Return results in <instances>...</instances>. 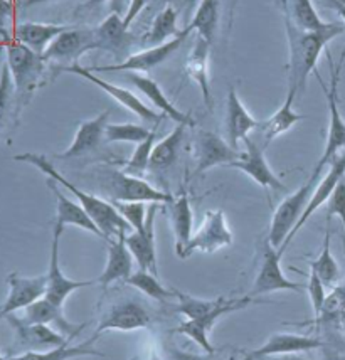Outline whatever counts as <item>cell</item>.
I'll use <instances>...</instances> for the list:
<instances>
[{
	"mask_svg": "<svg viewBox=\"0 0 345 360\" xmlns=\"http://www.w3.org/2000/svg\"><path fill=\"white\" fill-rule=\"evenodd\" d=\"M284 27H287L290 63H288V88L303 91L308 76L317 72V63L322 51L330 41L345 32L344 22H327L318 31H303L291 22L284 11Z\"/></svg>",
	"mask_w": 345,
	"mask_h": 360,
	"instance_id": "cell-1",
	"label": "cell"
},
{
	"mask_svg": "<svg viewBox=\"0 0 345 360\" xmlns=\"http://www.w3.org/2000/svg\"><path fill=\"white\" fill-rule=\"evenodd\" d=\"M14 160L34 165L37 170H41L42 174L47 175V179L54 180L56 184H59V186L71 192V194L77 199V202L83 205L84 211L92 216V219L96 222V226L100 227V231L103 233V236H105L106 241L122 238V236H127L128 233H132L133 231L130 224L123 219L122 214L116 211L113 204L108 202V200H103L100 197L93 194H88V192L81 191L80 187H76L75 184L69 182L64 175L59 174V170L56 169L53 162H51L46 155L25 152V153H19V155H15Z\"/></svg>",
	"mask_w": 345,
	"mask_h": 360,
	"instance_id": "cell-2",
	"label": "cell"
},
{
	"mask_svg": "<svg viewBox=\"0 0 345 360\" xmlns=\"http://www.w3.org/2000/svg\"><path fill=\"white\" fill-rule=\"evenodd\" d=\"M4 36V49H6V64L14 81L15 94L23 105H27L34 91L41 86L46 72V59L42 54L20 44L11 34L0 32Z\"/></svg>",
	"mask_w": 345,
	"mask_h": 360,
	"instance_id": "cell-3",
	"label": "cell"
},
{
	"mask_svg": "<svg viewBox=\"0 0 345 360\" xmlns=\"http://www.w3.org/2000/svg\"><path fill=\"white\" fill-rule=\"evenodd\" d=\"M330 70H332L330 86H325V83L322 81L318 71L315 72V76H317L318 83H320L323 93H325L327 96V105H329V130H327L325 148H323L320 160L317 162L312 175H310V177L317 180L320 179L322 170L325 169L327 165H330L332 160L339 155L340 150H345V120L339 108V81H340V70H342V66L339 64L337 68H334V64H330Z\"/></svg>",
	"mask_w": 345,
	"mask_h": 360,
	"instance_id": "cell-4",
	"label": "cell"
},
{
	"mask_svg": "<svg viewBox=\"0 0 345 360\" xmlns=\"http://www.w3.org/2000/svg\"><path fill=\"white\" fill-rule=\"evenodd\" d=\"M266 303H271L268 300H258L249 297L241 298H227L226 302L222 303L221 307L215 308V310L209 311V314L199 316V319H192V320H185L180 325L172 330V333H179V335L189 337L192 342H196L197 345L204 350L206 354H215V347L211 344V330L214 328L215 321H218L221 316L234 314V311L239 310H246L248 307L251 305H266Z\"/></svg>",
	"mask_w": 345,
	"mask_h": 360,
	"instance_id": "cell-5",
	"label": "cell"
},
{
	"mask_svg": "<svg viewBox=\"0 0 345 360\" xmlns=\"http://www.w3.org/2000/svg\"><path fill=\"white\" fill-rule=\"evenodd\" d=\"M317 182V179L310 177L303 186L296 188V191L288 195L287 199H283L278 207H276L273 217H271L268 233V241L273 244L276 250H280V248L283 246L284 241L288 239V236L291 234L293 227H295L296 222L300 221L301 214H303L305 207H307L310 195H312Z\"/></svg>",
	"mask_w": 345,
	"mask_h": 360,
	"instance_id": "cell-6",
	"label": "cell"
},
{
	"mask_svg": "<svg viewBox=\"0 0 345 360\" xmlns=\"http://www.w3.org/2000/svg\"><path fill=\"white\" fill-rule=\"evenodd\" d=\"M232 244V233L227 226L226 216L221 209L215 211H207L204 214L201 226L197 227L196 233L192 234L191 241L185 244V248L179 252L180 259L191 258L194 252H215L222 248H227Z\"/></svg>",
	"mask_w": 345,
	"mask_h": 360,
	"instance_id": "cell-7",
	"label": "cell"
},
{
	"mask_svg": "<svg viewBox=\"0 0 345 360\" xmlns=\"http://www.w3.org/2000/svg\"><path fill=\"white\" fill-rule=\"evenodd\" d=\"M192 29L185 27L177 34L175 37H172L170 41L163 42L161 46L149 47V49L142 51V53L128 56L123 61L115 63V64H106V66H93L88 68L92 72H111V71H127V72H149L153 68L161 66L170 58L172 54L184 44V41L191 36Z\"/></svg>",
	"mask_w": 345,
	"mask_h": 360,
	"instance_id": "cell-8",
	"label": "cell"
},
{
	"mask_svg": "<svg viewBox=\"0 0 345 360\" xmlns=\"http://www.w3.org/2000/svg\"><path fill=\"white\" fill-rule=\"evenodd\" d=\"M61 72H69V75L80 76V78L89 81V83L94 84V86H98L100 89H103L106 94H110V96L113 98L116 103H120V105L125 106L128 111H132L133 115H137L138 118L144 120V122L161 123L162 118L165 117V115L157 113V111L150 108V106H146V103L142 101L137 94L128 91L127 88H120V86H116V84L110 83V81L100 78V76H96V72H92L88 68L80 66V63L61 68Z\"/></svg>",
	"mask_w": 345,
	"mask_h": 360,
	"instance_id": "cell-9",
	"label": "cell"
},
{
	"mask_svg": "<svg viewBox=\"0 0 345 360\" xmlns=\"http://www.w3.org/2000/svg\"><path fill=\"white\" fill-rule=\"evenodd\" d=\"M275 291H301V285L293 283L284 276L282 268V252L271 244L268 239L263 243L261 266L253 281L249 297L258 298L261 295L275 293Z\"/></svg>",
	"mask_w": 345,
	"mask_h": 360,
	"instance_id": "cell-10",
	"label": "cell"
},
{
	"mask_svg": "<svg viewBox=\"0 0 345 360\" xmlns=\"http://www.w3.org/2000/svg\"><path fill=\"white\" fill-rule=\"evenodd\" d=\"M93 49H98L94 29H77L71 25L51 42L42 56L46 63L64 64V66L68 63V66H71L80 63V58Z\"/></svg>",
	"mask_w": 345,
	"mask_h": 360,
	"instance_id": "cell-11",
	"label": "cell"
},
{
	"mask_svg": "<svg viewBox=\"0 0 345 360\" xmlns=\"http://www.w3.org/2000/svg\"><path fill=\"white\" fill-rule=\"evenodd\" d=\"M66 227L56 224L53 226V239H51V258H49V268H47V288L44 297L53 302L54 305L64 307L66 300L71 297V293H75L76 290L86 288V286H92L96 283V280H86V281H76L68 278L63 273L61 263H59V241H61V236Z\"/></svg>",
	"mask_w": 345,
	"mask_h": 360,
	"instance_id": "cell-12",
	"label": "cell"
},
{
	"mask_svg": "<svg viewBox=\"0 0 345 360\" xmlns=\"http://www.w3.org/2000/svg\"><path fill=\"white\" fill-rule=\"evenodd\" d=\"M110 192L113 199L120 202H149V204H170L175 197L163 192L161 188H155L152 184L137 175L125 172H111L110 175Z\"/></svg>",
	"mask_w": 345,
	"mask_h": 360,
	"instance_id": "cell-13",
	"label": "cell"
},
{
	"mask_svg": "<svg viewBox=\"0 0 345 360\" xmlns=\"http://www.w3.org/2000/svg\"><path fill=\"white\" fill-rule=\"evenodd\" d=\"M8 293L6 302L0 305V319H6L7 315L17 314L19 310H25L36 303L37 300L44 298L47 288V276H24L20 273L7 274Z\"/></svg>",
	"mask_w": 345,
	"mask_h": 360,
	"instance_id": "cell-14",
	"label": "cell"
},
{
	"mask_svg": "<svg viewBox=\"0 0 345 360\" xmlns=\"http://www.w3.org/2000/svg\"><path fill=\"white\" fill-rule=\"evenodd\" d=\"M239 150L232 148L230 141L214 131L201 130L194 140V157H196V175L204 174L214 167L226 165L239 158Z\"/></svg>",
	"mask_w": 345,
	"mask_h": 360,
	"instance_id": "cell-15",
	"label": "cell"
},
{
	"mask_svg": "<svg viewBox=\"0 0 345 360\" xmlns=\"http://www.w3.org/2000/svg\"><path fill=\"white\" fill-rule=\"evenodd\" d=\"M6 320L14 330L17 345L25 349V352H29V350H51L71 342L66 335H63L61 332L49 327V325L31 323V321H25L23 316H17L15 314L7 315Z\"/></svg>",
	"mask_w": 345,
	"mask_h": 360,
	"instance_id": "cell-16",
	"label": "cell"
},
{
	"mask_svg": "<svg viewBox=\"0 0 345 360\" xmlns=\"http://www.w3.org/2000/svg\"><path fill=\"white\" fill-rule=\"evenodd\" d=\"M244 152H241L239 158L236 162H232L230 165L231 169H238L241 172H244L248 177H251L258 186L263 188H270V191L276 192H284L287 191V186L282 182V179L276 175L271 167L266 160L265 153H263V148L256 141L244 139Z\"/></svg>",
	"mask_w": 345,
	"mask_h": 360,
	"instance_id": "cell-17",
	"label": "cell"
},
{
	"mask_svg": "<svg viewBox=\"0 0 345 360\" xmlns=\"http://www.w3.org/2000/svg\"><path fill=\"white\" fill-rule=\"evenodd\" d=\"M344 175H345V153H344V155H337L334 158V160H332V164L329 165V172H327L325 177H323L320 182L315 186L312 195H310L307 207H305L303 214H301L300 221L296 222V226L293 227L291 234L288 236L287 241H284L283 246L278 250L280 252H282V255L284 252V250L290 246L293 238H295V236L300 233L301 227L307 224V221L310 219V217H312L313 214L317 212L323 204L329 202V199L332 197V194H334V191L337 188L339 184L344 180Z\"/></svg>",
	"mask_w": 345,
	"mask_h": 360,
	"instance_id": "cell-18",
	"label": "cell"
},
{
	"mask_svg": "<svg viewBox=\"0 0 345 360\" xmlns=\"http://www.w3.org/2000/svg\"><path fill=\"white\" fill-rule=\"evenodd\" d=\"M158 207L161 204H150L149 212H146V222L145 229L142 233L138 231H132L125 236V243H127L128 250L133 255V259L137 261V264L140 269L150 271L157 276L158 268H157V250H155V216H157Z\"/></svg>",
	"mask_w": 345,
	"mask_h": 360,
	"instance_id": "cell-19",
	"label": "cell"
},
{
	"mask_svg": "<svg viewBox=\"0 0 345 360\" xmlns=\"http://www.w3.org/2000/svg\"><path fill=\"white\" fill-rule=\"evenodd\" d=\"M320 347H323V342L317 337L299 335V333H273L260 349L246 354L244 360H263L268 357H280V355L303 354L320 349Z\"/></svg>",
	"mask_w": 345,
	"mask_h": 360,
	"instance_id": "cell-20",
	"label": "cell"
},
{
	"mask_svg": "<svg viewBox=\"0 0 345 360\" xmlns=\"http://www.w3.org/2000/svg\"><path fill=\"white\" fill-rule=\"evenodd\" d=\"M150 323H152V319L144 305H140L138 302H122L106 311L94 333L100 335V333L111 332V330L133 332V330L149 328Z\"/></svg>",
	"mask_w": 345,
	"mask_h": 360,
	"instance_id": "cell-21",
	"label": "cell"
},
{
	"mask_svg": "<svg viewBox=\"0 0 345 360\" xmlns=\"http://www.w3.org/2000/svg\"><path fill=\"white\" fill-rule=\"evenodd\" d=\"M110 110L103 111L92 120H86L77 127L75 139H73L71 145L64 150L63 153H58L56 158L61 160H71V158H80L92 153L93 150L100 147L101 140L105 139V130L108 127V118H110Z\"/></svg>",
	"mask_w": 345,
	"mask_h": 360,
	"instance_id": "cell-22",
	"label": "cell"
},
{
	"mask_svg": "<svg viewBox=\"0 0 345 360\" xmlns=\"http://www.w3.org/2000/svg\"><path fill=\"white\" fill-rule=\"evenodd\" d=\"M261 125V122H258L256 118L246 110V106L238 96L234 86H230L226 98V134L227 141L232 148L238 150L241 141L248 139L249 134L253 130H258Z\"/></svg>",
	"mask_w": 345,
	"mask_h": 360,
	"instance_id": "cell-23",
	"label": "cell"
},
{
	"mask_svg": "<svg viewBox=\"0 0 345 360\" xmlns=\"http://www.w3.org/2000/svg\"><path fill=\"white\" fill-rule=\"evenodd\" d=\"M94 36H96L98 49L110 53L116 59V63H120V59L125 58V54L130 51L133 44V37L128 34V29L123 25V17H120L116 12H111L94 29Z\"/></svg>",
	"mask_w": 345,
	"mask_h": 360,
	"instance_id": "cell-24",
	"label": "cell"
},
{
	"mask_svg": "<svg viewBox=\"0 0 345 360\" xmlns=\"http://www.w3.org/2000/svg\"><path fill=\"white\" fill-rule=\"evenodd\" d=\"M47 186H49L51 192L56 197V224L66 227V226H76L80 229L93 233L98 238L105 239V236L100 231V227L96 226V222L92 219L88 212L84 211V207L80 202H75L69 197H66L59 191V184H56L54 180L47 179Z\"/></svg>",
	"mask_w": 345,
	"mask_h": 360,
	"instance_id": "cell-25",
	"label": "cell"
},
{
	"mask_svg": "<svg viewBox=\"0 0 345 360\" xmlns=\"http://www.w3.org/2000/svg\"><path fill=\"white\" fill-rule=\"evenodd\" d=\"M23 319L25 321H31V323L49 325V327L59 330V332H61L63 335H66L69 340H73V338L80 335V333L86 328V325H88L71 323V321L64 316L63 307L54 305V303L49 302L46 297L37 300V302L32 303L31 307L25 308Z\"/></svg>",
	"mask_w": 345,
	"mask_h": 360,
	"instance_id": "cell-26",
	"label": "cell"
},
{
	"mask_svg": "<svg viewBox=\"0 0 345 360\" xmlns=\"http://www.w3.org/2000/svg\"><path fill=\"white\" fill-rule=\"evenodd\" d=\"M128 81H130L133 86L144 94V96H146V100L152 103L155 108L161 110L162 115L174 120L177 125H185L189 128L196 127V122H194L191 115L184 113V111L177 108L174 103L165 96V93H163V89L161 86H158L157 81H153L145 75H138V72H130V75H128Z\"/></svg>",
	"mask_w": 345,
	"mask_h": 360,
	"instance_id": "cell-27",
	"label": "cell"
},
{
	"mask_svg": "<svg viewBox=\"0 0 345 360\" xmlns=\"http://www.w3.org/2000/svg\"><path fill=\"white\" fill-rule=\"evenodd\" d=\"M209 42L197 36L191 53H189L187 59H185L184 71L197 84V88L201 89L202 101L206 103L207 108L213 110V89H211L209 79Z\"/></svg>",
	"mask_w": 345,
	"mask_h": 360,
	"instance_id": "cell-28",
	"label": "cell"
},
{
	"mask_svg": "<svg viewBox=\"0 0 345 360\" xmlns=\"http://www.w3.org/2000/svg\"><path fill=\"white\" fill-rule=\"evenodd\" d=\"M133 273V255L125 243V236L108 241V259L103 273L96 278V283L101 286H108L111 283L125 281Z\"/></svg>",
	"mask_w": 345,
	"mask_h": 360,
	"instance_id": "cell-29",
	"label": "cell"
},
{
	"mask_svg": "<svg viewBox=\"0 0 345 360\" xmlns=\"http://www.w3.org/2000/svg\"><path fill=\"white\" fill-rule=\"evenodd\" d=\"M71 25L64 24H42V22H24L15 25L11 36L20 44L27 46L29 49L36 51L37 54H44V51L49 47L59 34H63Z\"/></svg>",
	"mask_w": 345,
	"mask_h": 360,
	"instance_id": "cell-30",
	"label": "cell"
},
{
	"mask_svg": "<svg viewBox=\"0 0 345 360\" xmlns=\"http://www.w3.org/2000/svg\"><path fill=\"white\" fill-rule=\"evenodd\" d=\"M295 96H296V89L288 88L287 98H284L283 105L280 106V108L276 110L268 120L261 122L260 130L266 143H270V141L278 139L280 135L287 134L291 127H295L296 123L301 122V120L307 118L305 115L296 113L295 108H293Z\"/></svg>",
	"mask_w": 345,
	"mask_h": 360,
	"instance_id": "cell-31",
	"label": "cell"
},
{
	"mask_svg": "<svg viewBox=\"0 0 345 360\" xmlns=\"http://www.w3.org/2000/svg\"><path fill=\"white\" fill-rule=\"evenodd\" d=\"M100 335H94L89 340L83 342L80 345H61L51 350H29L14 357H8V360H71L77 357H86V355H94V357H105L100 350L94 349V342Z\"/></svg>",
	"mask_w": 345,
	"mask_h": 360,
	"instance_id": "cell-32",
	"label": "cell"
},
{
	"mask_svg": "<svg viewBox=\"0 0 345 360\" xmlns=\"http://www.w3.org/2000/svg\"><path fill=\"white\" fill-rule=\"evenodd\" d=\"M170 222L175 236V252L179 255L192 238V207L189 197L182 194L170 202Z\"/></svg>",
	"mask_w": 345,
	"mask_h": 360,
	"instance_id": "cell-33",
	"label": "cell"
},
{
	"mask_svg": "<svg viewBox=\"0 0 345 360\" xmlns=\"http://www.w3.org/2000/svg\"><path fill=\"white\" fill-rule=\"evenodd\" d=\"M189 127L185 125H177L174 130L170 131L169 135L163 136L161 141L155 143L152 150V157H150V167L149 170H165L174 164L177 160V155H179L180 145H182L185 130Z\"/></svg>",
	"mask_w": 345,
	"mask_h": 360,
	"instance_id": "cell-34",
	"label": "cell"
},
{
	"mask_svg": "<svg viewBox=\"0 0 345 360\" xmlns=\"http://www.w3.org/2000/svg\"><path fill=\"white\" fill-rule=\"evenodd\" d=\"M219 6H221V0H201L194 12L191 24H189V27L211 46H213L215 31H218Z\"/></svg>",
	"mask_w": 345,
	"mask_h": 360,
	"instance_id": "cell-35",
	"label": "cell"
},
{
	"mask_svg": "<svg viewBox=\"0 0 345 360\" xmlns=\"http://www.w3.org/2000/svg\"><path fill=\"white\" fill-rule=\"evenodd\" d=\"M179 32L180 31H177V11L174 7L167 6L155 17L142 42L150 47L161 46L163 42L170 41L172 37H175Z\"/></svg>",
	"mask_w": 345,
	"mask_h": 360,
	"instance_id": "cell-36",
	"label": "cell"
},
{
	"mask_svg": "<svg viewBox=\"0 0 345 360\" xmlns=\"http://www.w3.org/2000/svg\"><path fill=\"white\" fill-rule=\"evenodd\" d=\"M310 264V271H313L317 274L318 278H320L322 283L325 286H334L337 285L339 280H340V268L337 264V261H335L334 256H332V251H330V229L329 226H327V231H325V238H323V246H322V251L320 255H318L317 259H312L308 261Z\"/></svg>",
	"mask_w": 345,
	"mask_h": 360,
	"instance_id": "cell-37",
	"label": "cell"
},
{
	"mask_svg": "<svg viewBox=\"0 0 345 360\" xmlns=\"http://www.w3.org/2000/svg\"><path fill=\"white\" fill-rule=\"evenodd\" d=\"M283 6L287 14L290 15L291 22L296 27L303 29V31H318V29H322L327 24L318 15L312 0H291L290 8H288L287 0H283Z\"/></svg>",
	"mask_w": 345,
	"mask_h": 360,
	"instance_id": "cell-38",
	"label": "cell"
},
{
	"mask_svg": "<svg viewBox=\"0 0 345 360\" xmlns=\"http://www.w3.org/2000/svg\"><path fill=\"white\" fill-rule=\"evenodd\" d=\"M127 285L133 286V288L142 291L149 298L157 300V302H167V300L175 298L174 290L165 288L163 283H161V280L155 274L145 271V269L133 271L132 276L127 280Z\"/></svg>",
	"mask_w": 345,
	"mask_h": 360,
	"instance_id": "cell-39",
	"label": "cell"
},
{
	"mask_svg": "<svg viewBox=\"0 0 345 360\" xmlns=\"http://www.w3.org/2000/svg\"><path fill=\"white\" fill-rule=\"evenodd\" d=\"M175 298H177V311L182 314L185 319L192 320V319H199V316L209 314V311L215 310L226 302V297H215L213 300H202V298H196L192 295L182 293V291L174 290Z\"/></svg>",
	"mask_w": 345,
	"mask_h": 360,
	"instance_id": "cell-40",
	"label": "cell"
},
{
	"mask_svg": "<svg viewBox=\"0 0 345 360\" xmlns=\"http://www.w3.org/2000/svg\"><path fill=\"white\" fill-rule=\"evenodd\" d=\"M152 134V130L137 123H108L105 130V140L108 143H142Z\"/></svg>",
	"mask_w": 345,
	"mask_h": 360,
	"instance_id": "cell-41",
	"label": "cell"
},
{
	"mask_svg": "<svg viewBox=\"0 0 345 360\" xmlns=\"http://www.w3.org/2000/svg\"><path fill=\"white\" fill-rule=\"evenodd\" d=\"M345 320V283L344 285L335 286L330 291V295H327L325 303H323L322 314L318 319L313 320V323L317 327H320L322 323H340Z\"/></svg>",
	"mask_w": 345,
	"mask_h": 360,
	"instance_id": "cell-42",
	"label": "cell"
},
{
	"mask_svg": "<svg viewBox=\"0 0 345 360\" xmlns=\"http://www.w3.org/2000/svg\"><path fill=\"white\" fill-rule=\"evenodd\" d=\"M155 139H157V131L152 130V134L146 140L137 145V148L133 150L132 157L128 158L127 164H125V174L137 175L140 177L142 174L146 172L150 167V157H152V150L155 147Z\"/></svg>",
	"mask_w": 345,
	"mask_h": 360,
	"instance_id": "cell-43",
	"label": "cell"
},
{
	"mask_svg": "<svg viewBox=\"0 0 345 360\" xmlns=\"http://www.w3.org/2000/svg\"><path fill=\"white\" fill-rule=\"evenodd\" d=\"M110 202L122 214V217L130 224L133 231L142 233L145 229L146 212H149L145 202H120V200H110Z\"/></svg>",
	"mask_w": 345,
	"mask_h": 360,
	"instance_id": "cell-44",
	"label": "cell"
},
{
	"mask_svg": "<svg viewBox=\"0 0 345 360\" xmlns=\"http://www.w3.org/2000/svg\"><path fill=\"white\" fill-rule=\"evenodd\" d=\"M14 93V81H12L11 71H8L6 61H4L2 68H0V134H2L4 125H6L8 111L12 108Z\"/></svg>",
	"mask_w": 345,
	"mask_h": 360,
	"instance_id": "cell-45",
	"label": "cell"
},
{
	"mask_svg": "<svg viewBox=\"0 0 345 360\" xmlns=\"http://www.w3.org/2000/svg\"><path fill=\"white\" fill-rule=\"evenodd\" d=\"M307 291H308L310 302H312V307H313L315 319H318L322 314L323 303H325V300H327V293H325V285H323L320 278H318L313 271H310V274H308Z\"/></svg>",
	"mask_w": 345,
	"mask_h": 360,
	"instance_id": "cell-46",
	"label": "cell"
},
{
	"mask_svg": "<svg viewBox=\"0 0 345 360\" xmlns=\"http://www.w3.org/2000/svg\"><path fill=\"white\" fill-rule=\"evenodd\" d=\"M334 216H337L340 221H342L344 229H345V182L339 184L337 188L334 191V194L327 202V222H330V219Z\"/></svg>",
	"mask_w": 345,
	"mask_h": 360,
	"instance_id": "cell-47",
	"label": "cell"
},
{
	"mask_svg": "<svg viewBox=\"0 0 345 360\" xmlns=\"http://www.w3.org/2000/svg\"><path fill=\"white\" fill-rule=\"evenodd\" d=\"M150 0H130V4H128V8L127 12H125V17H123V25L127 29H130V25L133 24V20L137 19L138 14H140L142 11H144L146 4H149Z\"/></svg>",
	"mask_w": 345,
	"mask_h": 360,
	"instance_id": "cell-48",
	"label": "cell"
},
{
	"mask_svg": "<svg viewBox=\"0 0 345 360\" xmlns=\"http://www.w3.org/2000/svg\"><path fill=\"white\" fill-rule=\"evenodd\" d=\"M169 355L172 360H219L218 357H214V354H204V355L192 354V352H187V350L175 349V347H170Z\"/></svg>",
	"mask_w": 345,
	"mask_h": 360,
	"instance_id": "cell-49",
	"label": "cell"
},
{
	"mask_svg": "<svg viewBox=\"0 0 345 360\" xmlns=\"http://www.w3.org/2000/svg\"><path fill=\"white\" fill-rule=\"evenodd\" d=\"M12 17H14V4H12V0H0V32L6 31V25Z\"/></svg>",
	"mask_w": 345,
	"mask_h": 360,
	"instance_id": "cell-50",
	"label": "cell"
},
{
	"mask_svg": "<svg viewBox=\"0 0 345 360\" xmlns=\"http://www.w3.org/2000/svg\"><path fill=\"white\" fill-rule=\"evenodd\" d=\"M330 7L334 8L335 12H337V14L340 15V19H342V22H344V25H345V4L344 2H340V0H330ZM344 59H345V49H344V53H342V58H340V66H342L344 64Z\"/></svg>",
	"mask_w": 345,
	"mask_h": 360,
	"instance_id": "cell-51",
	"label": "cell"
},
{
	"mask_svg": "<svg viewBox=\"0 0 345 360\" xmlns=\"http://www.w3.org/2000/svg\"><path fill=\"white\" fill-rule=\"evenodd\" d=\"M49 2H54V0H24L23 6H24L25 8H29V7L42 6V4H49Z\"/></svg>",
	"mask_w": 345,
	"mask_h": 360,
	"instance_id": "cell-52",
	"label": "cell"
},
{
	"mask_svg": "<svg viewBox=\"0 0 345 360\" xmlns=\"http://www.w3.org/2000/svg\"><path fill=\"white\" fill-rule=\"evenodd\" d=\"M263 360H305V359H301L296 354H293V355H280V357H268Z\"/></svg>",
	"mask_w": 345,
	"mask_h": 360,
	"instance_id": "cell-53",
	"label": "cell"
},
{
	"mask_svg": "<svg viewBox=\"0 0 345 360\" xmlns=\"http://www.w3.org/2000/svg\"><path fill=\"white\" fill-rule=\"evenodd\" d=\"M108 2V0H86L84 7H96V6H101V4Z\"/></svg>",
	"mask_w": 345,
	"mask_h": 360,
	"instance_id": "cell-54",
	"label": "cell"
},
{
	"mask_svg": "<svg viewBox=\"0 0 345 360\" xmlns=\"http://www.w3.org/2000/svg\"><path fill=\"white\" fill-rule=\"evenodd\" d=\"M199 2L201 0H184V6L187 8H192V7H196Z\"/></svg>",
	"mask_w": 345,
	"mask_h": 360,
	"instance_id": "cell-55",
	"label": "cell"
},
{
	"mask_svg": "<svg viewBox=\"0 0 345 360\" xmlns=\"http://www.w3.org/2000/svg\"><path fill=\"white\" fill-rule=\"evenodd\" d=\"M125 0H111V7H113V12L118 11V7L122 6Z\"/></svg>",
	"mask_w": 345,
	"mask_h": 360,
	"instance_id": "cell-56",
	"label": "cell"
},
{
	"mask_svg": "<svg viewBox=\"0 0 345 360\" xmlns=\"http://www.w3.org/2000/svg\"><path fill=\"white\" fill-rule=\"evenodd\" d=\"M150 360H162V359L158 357V355L155 354V352H152V355H150Z\"/></svg>",
	"mask_w": 345,
	"mask_h": 360,
	"instance_id": "cell-57",
	"label": "cell"
},
{
	"mask_svg": "<svg viewBox=\"0 0 345 360\" xmlns=\"http://www.w3.org/2000/svg\"><path fill=\"white\" fill-rule=\"evenodd\" d=\"M128 360H142V357H140V355H133V357L128 359Z\"/></svg>",
	"mask_w": 345,
	"mask_h": 360,
	"instance_id": "cell-58",
	"label": "cell"
},
{
	"mask_svg": "<svg viewBox=\"0 0 345 360\" xmlns=\"http://www.w3.org/2000/svg\"><path fill=\"white\" fill-rule=\"evenodd\" d=\"M0 360H8V357H4V355L0 354Z\"/></svg>",
	"mask_w": 345,
	"mask_h": 360,
	"instance_id": "cell-59",
	"label": "cell"
},
{
	"mask_svg": "<svg viewBox=\"0 0 345 360\" xmlns=\"http://www.w3.org/2000/svg\"><path fill=\"white\" fill-rule=\"evenodd\" d=\"M340 2H344V4H345V0H340Z\"/></svg>",
	"mask_w": 345,
	"mask_h": 360,
	"instance_id": "cell-60",
	"label": "cell"
}]
</instances>
